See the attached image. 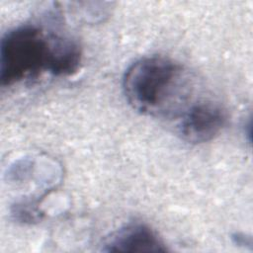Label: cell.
Returning a JSON list of instances; mask_svg holds the SVG:
<instances>
[{
    "instance_id": "6da1fadb",
    "label": "cell",
    "mask_w": 253,
    "mask_h": 253,
    "mask_svg": "<svg viewBox=\"0 0 253 253\" xmlns=\"http://www.w3.org/2000/svg\"><path fill=\"white\" fill-rule=\"evenodd\" d=\"M78 42L37 24L20 25L7 32L0 44V81L11 86L42 73L70 76L81 63Z\"/></svg>"
},
{
    "instance_id": "7a4b0ae2",
    "label": "cell",
    "mask_w": 253,
    "mask_h": 253,
    "mask_svg": "<svg viewBox=\"0 0 253 253\" xmlns=\"http://www.w3.org/2000/svg\"><path fill=\"white\" fill-rule=\"evenodd\" d=\"M183 67L174 60L145 56L128 66L123 78V90L128 104L148 116L172 114L182 108L188 97Z\"/></svg>"
},
{
    "instance_id": "3957f363",
    "label": "cell",
    "mask_w": 253,
    "mask_h": 253,
    "mask_svg": "<svg viewBox=\"0 0 253 253\" xmlns=\"http://www.w3.org/2000/svg\"><path fill=\"white\" fill-rule=\"evenodd\" d=\"M225 123V113L218 105L199 102L182 112L179 128L186 141L197 144L213 139L219 134Z\"/></svg>"
},
{
    "instance_id": "277c9868",
    "label": "cell",
    "mask_w": 253,
    "mask_h": 253,
    "mask_svg": "<svg viewBox=\"0 0 253 253\" xmlns=\"http://www.w3.org/2000/svg\"><path fill=\"white\" fill-rule=\"evenodd\" d=\"M167 248L157 233L141 222L126 224L115 231L104 243L108 252H164Z\"/></svg>"
}]
</instances>
